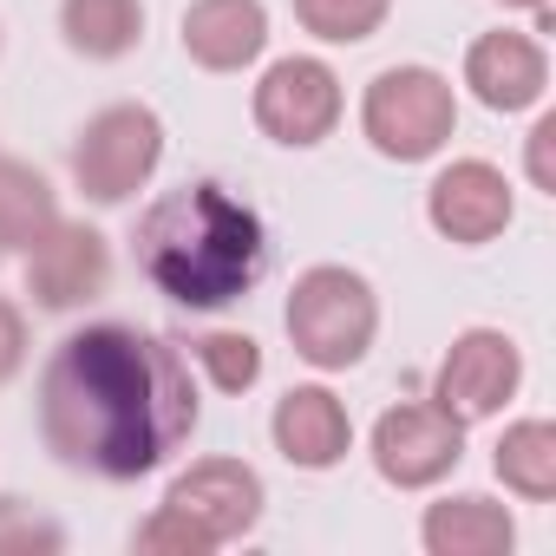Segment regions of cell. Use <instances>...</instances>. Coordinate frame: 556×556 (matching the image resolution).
<instances>
[{
    "label": "cell",
    "instance_id": "cell-1",
    "mask_svg": "<svg viewBox=\"0 0 556 556\" xmlns=\"http://www.w3.org/2000/svg\"><path fill=\"white\" fill-rule=\"evenodd\" d=\"M34 426L53 465L99 484H138L197 439L203 380L170 334L86 321L47 348L34 374Z\"/></svg>",
    "mask_w": 556,
    "mask_h": 556
},
{
    "label": "cell",
    "instance_id": "cell-2",
    "mask_svg": "<svg viewBox=\"0 0 556 556\" xmlns=\"http://www.w3.org/2000/svg\"><path fill=\"white\" fill-rule=\"evenodd\" d=\"M138 275L184 315H223L268 275V223L249 197L216 177H184L157 190L131 223Z\"/></svg>",
    "mask_w": 556,
    "mask_h": 556
},
{
    "label": "cell",
    "instance_id": "cell-3",
    "mask_svg": "<svg viewBox=\"0 0 556 556\" xmlns=\"http://www.w3.org/2000/svg\"><path fill=\"white\" fill-rule=\"evenodd\" d=\"M282 334L295 361H308L315 374H348L380 341V289L348 262H308L289 282Z\"/></svg>",
    "mask_w": 556,
    "mask_h": 556
},
{
    "label": "cell",
    "instance_id": "cell-4",
    "mask_svg": "<svg viewBox=\"0 0 556 556\" xmlns=\"http://www.w3.org/2000/svg\"><path fill=\"white\" fill-rule=\"evenodd\" d=\"M361 138L387 164H432L458 138V86L439 66L400 60L361 86Z\"/></svg>",
    "mask_w": 556,
    "mask_h": 556
},
{
    "label": "cell",
    "instance_id": "cell-5",
    "mask_svg": "<svg viewBox=\"0 0 556 556\" xmlns=\"http://www.w3.org/2000/svg\"><path fill=\"white\" fill-rule=\"evenodd\" d=\"M164 151H170V131H164L157 105L112 99L73 131L66 177L86 203L118 210V203H138V190H151V177L164 170Z\"/></svg>",
    "mask_w": 556,
    "mask_h": 556
},
{
    "label": "cell",
    "instance_id": "cell-6",
    "mask_svg": "<svg viewBox=\"0 0 556 556\" xmlns=\"http://www.w3.org/2000/svg\"><path fill=\"white\" fill-rule=\"evenodd\" d=\"M249 118L268 144L282 151H315L341 131L348 118V86L341 73L321 60V53H282L255 73V92H249Z\"/></svg>",
    "mask_w": 556,
    "mask_h": 556
},
{
    "label": "cell",
    "instance_id": "cell-7",
    "mask_svg": "<svg viewBox=\"0 0 556 556\" xmlns=\"http://www.w3.org/2000/svg\"><path fill=\"white\" fill-rule=\"evenodd\" d=\"M367 458H374L380 484H393V491H439L465 465V419H452L432 393L400 400L374 419Z\"/></svg>",
    "mask_w": 556,
    "mask_h": 556
},
{
    "label": "cell",
    "instance_id": "cell-8",
    "mask_svg": "<svg viewBox=\"0 0 556 556\" xmlns=\"http://www.w3.org/2000/svg\"><path fill=\"white\" fill-rule=\"evenodd\" d=\"M112 236L86 216H60L27 255H21V282H27V302L40 315H79L92 308L105 289H112Z\"/></svg>",
    "mask_w": 556,
    "mask_h": 556
},
{
    "label": "cell",
    "instance_id": "cell-9",
    "mask_svg": "<svg viewBox=\"0 0 556 556\" xmlns=\"http://www.w3.org/2000/svg\"><path fill=\"white\" fill-rule=\"evenodd\" d=\"M523 374H530V367H523L517 334L471 321V328H458L452 348L439 354V367H432V400H439L452 419L478 426V419H497V413L523 393Z\"/></svg>",
    "mask_w": 556,
    "mask_h": 556
},
{
    "label": "cell",
    "instance_id": "cell-10",
    "mask_svg": "<svg viewBox=\"0 0 556 556\" xmlns=\"http://www.w3.org/2000/svg\"><path fill=\"white\" fill-rule=\"evenodd\" d=\"M426 223L452 249H484L517 223V184L491 157H452L426 184Z\"/></svg>",
    "mask_w": 556,
    "mask_h": 556
},
{
    "label": "cell",
    "instance_id": "cell-11",
    "mask_svg": "<svg viewBox=\"0 0 556 556\" xmlns=\"http://www.w3.org/2000/svg\"><path fill=\"white\" fill-rule=\"evenodd\" d=\"M164 504H177L216 549L223 543H242L255 536L262 510H268V484L249 458H229V452H210V458H190L170 484H164Z\"/></svg>",
    "mask_w": 556,
    "mask_h": 556
},
{
    "label": "cell",
    "instance_id": "cell-12",
    "mask_svg": "<svg viewBox=\"0 0 556 556\" xmlns=\"http://www.w3.org/2000/svg\"><path fill=\"white\" fill-rule=\"evenodd\" d=\"M458 86L497 112V118H517V112H536L543 92H549V53L536 34L523 27H491L465 47V66H458Z\"/></svg>",
    "mask_w": 556,
    "mask_h": 556
},
{
    "label": "cell",
    "instance_id": "cell-13",
    "mask_svg": "<svg viewBox=\"0 0 556 556\" xmlns=\"http://www.w3.org/2000/svg\"><path fill=\"white\" fill-rule=\"evenodd\" d=\"M268 445L282 452L295 471H334V465H348V452H354V413H348V400H341L334 387L302 380V387H289L282 400H275V413H268Z\"/></svg>",
    "mask_w": 556,
    "mask_h": 556
},
{
    "label": "cell",
    "instance_id": "cell-14",
    "mask_svg": "<svg viewBox=\"0 0 556 556\" xmlns=\"http://www.w3.org/2000/svg\"><path fill=\"white\" fill-rule=\"evenodd\" d=\"M184 60L197 73H249L268 53V0H190L177 21Z\"/></svg>",
    "mask_w": 556,
    "mask_h": 556
},
{
    "label": "cell",
    "instance_id": "cell-15",
    "mask_svg": "<svg viewBox=\"0 0 556 556\" xmlns=\"http://www.w3.org/2000/svg\"><path fill=\"white\" fill-rule=\"evenodd\" d=\"M419 549L426 556H510L517 510L491 491H445L419 510Z\"/></svg>",
    "mask_w": 556,
    "mask_h": 556
},
{
    "label": "cell",
    "instance_id": "cell-16",
    "mask_svg": "<svg viewBox=\"0 0 556 556\" xmlns=\"http://www.w3.org/2000/svg\"><path fill=\"white\" fill-rule=\"evenodd\" d=\"M151 8L144 0H60V40L86 66H118L144 47Z\"/></svg>",
    "mask_w": 556,
    "mask_h": 556
},
{
    "label": "cell",
    "instance_id": "cell-17",
    "mask_svg": "<svg viewBox=\"0 0 556 556\" xmlns=\"http://www.w3.org/2000/svg\"><path fill=\"white\" fill-rule=\"evenodd\" d=\"M491 471L517 504H549L556 497V419L543 413L510 419L491 445Z\"/></svg>",
    "mask_w": 556,
    "mask_h": 556
},
{
    "label": "cell",
    "instance_id": "cell-18",
    "mask_svg": "<svg viewBox=\"0 0 556 556\" xmlns=\"http://www.w3.org/2000/svg\"><path fill=\"white\" fill-rule=\"evenodd\" d=\"M60 216V184L40 164L0 151V255H27Z\"/></svg>",
    "mask_w": 556,
    "mask_h": 556
},
{
    "label": "cell",
    "instance_id": "cell-19",
    "mask_svg": "<svg viewBox=\"0 0 556 556\" xmlns=\"http://www.w3.org/2000/svg\"><path fill=\"white\" fill-rule=\"evenodd\" d=\"M184 361H190V374L203 380V387H216V393H229V400H242V393H255L262 387V341L255 334H242V328H203L190 348H184Z\"/></svg>",
    "mask_w": 556,
    "mask_h": 556
},
{
    "label": "cell",
    "instance_id": "cell-20",
    "mask_svg": "<svg viewBox=\"0 0 556 556\" xmlns=\"http://www.w3.org/2000/svg\"><path fill=\"white\" fill-rule=\"evenodd\" d=\"M289 14L321 47H361L393 21V0H289Z\"/></svg>",
    "mask_w": 556,
    "mask_h": 556
},
{
    "label": "cell",
    "instance_id": "cell-21",
    "mask_svg": "<svg viewBox=\"0 0 556 556\" xmlns=\"http://www.w3.org/2000/svg\"><path fill=\"white\" fill-rule=\"evenodd\" d=\"M66 549V523L40 504H27L21 491H0V556H60Z\"/></svg>",
    "mask_w": 556,
    "mask_h": 556
},
{
    "label": "cell",
    "instance_id": "cell-22",
    "mask_svg": "<svg viewBox=\"0 0 556 556\" xmlns=\"http://www.w3.org/2000/svg\"><path fill=\"white\" fill-rule=\"evenodd\" d=\"M138 556H216V543L177 510V504H157V510H144L138 523H131V536H125Z\"/></svg>",
    "mask_w": 556,
    "mask_h": 556
},
{
    "label": "cell",
    "instance_id": "cell-23",
    "mask_svg": "<svg viewBox=\"0 0 556 556\" xmlns=\"http://www.w3.org/2000/svg\"><path fill=\"white\" fill-rule=\"evenodd\" d=\"M34 361V321L14 295H0V387H14Z\"/></svg>",
    "mask_w": 556,
    "mask_h": 556
},
{
    "label": "cell",
    "instance_id": "cell-24",
    "mask_svg": "<svg viewBox=\"0 0 556 556\" xmlns=\"http://www.w3.org/2000/svg\"><path fill=\"white\" fill-rule=\"evenodd\" d=\"M523 177L536 197H556V112H543V105L523 131Z\"/></svg>",
    "mask_w": 556,
    "mask_h": 556
},
{
    "label": "cell",
    "instance_id": "cell-25",
    "mask_svg": "<svg viewBox=\"0 0 556 556\" xmlns=\"http://www.w3.org/2000/svg\"><path fill=\"white\" fill-rule=\"evenodd\" d=\"M491 8H504V14H530V21H536L530 34H549V14H556V0H491Z\"/></svg>",
    "mask_w": 556,
    "mask_h": 556
},
{
    "label": "cell",
    "instance_id": "cell-26",
    "mask_svg": "<svg viewBox=\"0 0 556 556\" xmlns=\"http://www.w3.org/2000/svg\"><path fill=\"white\" fill-rule=\"evenodd\" d=\"M0 47H8V34H0Z\"/></svg>",
    "mask_w": 556,
    "mask_h": 556
}]
</instances>
